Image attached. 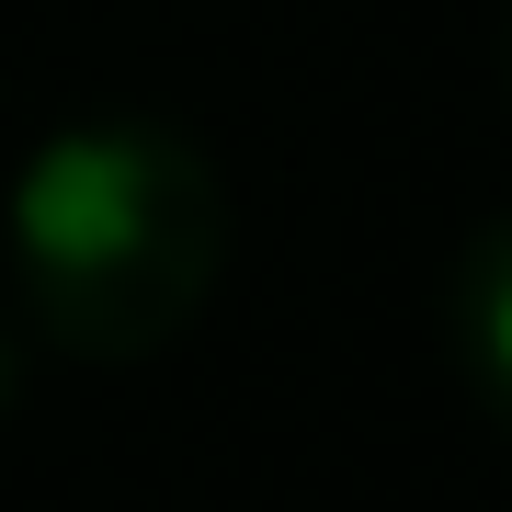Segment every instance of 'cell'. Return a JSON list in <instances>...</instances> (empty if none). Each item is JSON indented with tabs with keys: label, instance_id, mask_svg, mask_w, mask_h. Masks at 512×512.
<instances>
[{
	"label": "cell",
	"instance_id": "cell-1",
	"mask_svg": "<svg viewBox=\"0 0 512 512\" xmlns=\"http://www.w3.org/2000/svg\"><path fill=\"white\" fill-rule=\"evenodd\" d=\"M12 274L23 308L80 365H137L194 330L228 274V183L160 114L57 126L12 183Z\"/></svg>",
	"mask_w": 512,
	"mask_h": 512
},
{
	"label": "cell",
	"instance_id": "cell-2",
	"mask_svg": "<svg viewBox=\"0 0 512 512\" xmlns=\"http://www.w3.org/2000/svg\"><path fill=\"white\" fill-rule=\"evenodd\" d=\"M501 319H512V274H501V228H478V239H467V262H456V353H467V399H478V410H501V387H512Z\"/></svg>",
	"mask_w": 512,
	"mask_h": 512
},
{
	"label": "cell",
	"instance_id": "cell-3",
	"mask_svg": "<svg viewBox=\"0 0 512 512\" xmlns=\"http://www.w3.org/2000/svg\"><path fill=\"white\" fill-rule=\"evenodd\" d=\"M0 399H12V353H0Z\"/></svg>",
	"mask_w": 512,
	"mask_h": 512
}]
</instances>
